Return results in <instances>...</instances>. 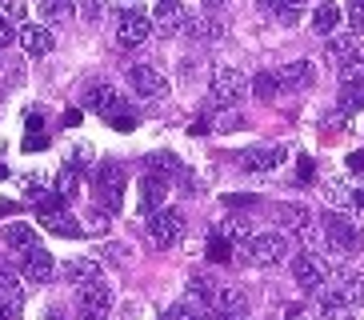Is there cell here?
Segmentation results:
<instances>
[{"label": "cell", "instance_id": "cell-1", "mask_svg": "<svg viewBox=\"0 0 364 320\" xmlns=\"http://www.w3.org/2000/svg\"><path fill=\"white\" fill-rule=\"evenodd\" d=\"M245 256H248V265H260V268H277L284 265L292 256V245H289V236L284 233H260L252 236L245 245Z\"/></svg>", "mask_w": 364, "mask_h": 320}, {"label": "cell", "instance_id": "cell-2", "mask_svg": "<svg viewBox=\"0 0 364 320\" xmlns=\"http://www.w3.org/2000/svg\"><path fill=\"white\" fill-rule=\"evenodd\" d=\"M248 88V76L232 64H220L213 73V88H208V108H232Z\"/></svg>", "mask_w": 364, "mask_h": 320}, {"label": "cell", "instance_id": "cell-3", "mask_svg": "<svg viewBox=\"0 0 364 320\" xmlns=\"http://www.w3.org/2000/svg\"><path fill=\"white\" fill-rule=\"evenodd\" d=\"M292 280H296L304 292H321L324 284L332 280V272H328V260H324L316 248H309V252H300V256H292Z\"/></svg>", "mask_w": 364, "mask_h": 320}, {"label": "cell", "instance_id": "cell-4", "mask_svg": "<svg viewBox=\"0 0 364 320\" xmlns=\"http://www.w3.org/2000/svg\"><path fill=\"white\" fill-rule=\"evenodd\" d=\"M36 220H41L53 236H85L80 220H76V216H68L65 201H60L56 192H53V196H44V201L36 204Z\"/></svg>", "mask_w": 364, "mask_h": 320}, {"label": "cell", "instance_id": "cell-5", "mask_svg": "<svg viewBox=\"0 0 364 320\" xmlns=\"http://www.w3.org/2000/svg\"><path fill=\"white\" fill-rule=\"evenodd\" d=\"M124 188H129L124 169H120L117 160H100L97 164V192H100V204H105L108 213H117L120 204H124Z\"/></svg>", "mask_w": 364, "mask_h": 320}, {"label": "cell", "instance_id": "cell-6", "mask_svg": "<svg viewBox=\"0 0 364 320\" xmlns=\"http://www.w3.org/2000/svg\"><path fill=\"white\" fill-rule=\"evenodd\" d=\"M76 309L85 320H105L108 309H112V288L105 280H88V284L76 288Z\"/></svg>", "mask_w": 364, "mask_h": 320}, {"label": "cell", "instance_id": "cell-7", "mask_svg": "<svg viewBox=\"0 0 364 320\" xmlns=\"http://www.w3.org/2000/svg\"><path fill=\"white\" fill-rule=\"evenodd\" d=\"M321 233L328 236V240H336L341 248H348V252H356L364 240V228L353 220V216H344V213H324L321 216Z\"/></svg>", "mask_w": 364, "mask_h": 320}, {"label": "cell", "instance_id": "cell-8", "mask_svg": "<svg viewBox=\"0 0 364 320\" xmlns=\"http://www.w3.org/2000/svg\"><path fill=\"white\" fill-rule=\"evenodd\" d=\"M149 236H152L156 248H172L184 236V216L176 213V208H156V213L149 216Z\"/></svg>", "mask_w": 364, "mask_h": 320}, {"label": "cell", "instance_id": "cell-9", "mask_svg": "<svg viewBox=\"0 0 364 320\" xmlns=\"http://www.w3.org/2000/svg\"><path fill=\"white\" fill-rule=\"evenodd\" d=\"M129 85H132V92L144 96V100H164V96H168V80H164L161 68H152V64H132Z\"/></svg>", "mask_w": 364, "mask_h": 320}, {"label": "cell", "instance_id": "cell-10", "mask_svg": "<svg viewBox=\"0 0 364 320\" xmlns=\"http://www.w3.org/2000/svg\"><path fill=\"white\" fill-rule=\"evenodd\" d=\"M149 32H152V21L140 9L120 12V21H117V44L120 48H136V44H144L149 41Z\"/></svg>", "mask_w": 364, "mask_h": 320}, {"label": "cell", "instance_id": "cell-11", "mask_svg": "<svg viewBox=\"0 0 364 320\" xmlns=\"http://www.w3.org/2000/svg\"><path fill=\"white\" fill-rule=\"evenodd\" d=\"M21 256H24V265H21L24 280H33V284H48V280L56 277V260H53V252H44L41 245L28 248V252H21Z\"/></svg>", "mask_w": 364, "mask_h": 320}, {"label": "cell", "instance_id": "cell-12", "mask_svg": "<svg viewBox=\"0 0 364 320\" xmlns=\"http://www.w3.org/2000/svg\"><path fill=\"white\" fill-rule=\"evenodd\" d=\"M248 312V292L240 284H220L213 300V316H245Z\"/></svg>", "mask_w": 364, "mask_h": 320}, {"label": "cell", "instance_id": "cell-13", "mask_svg": "<svg viewBox=\"0 0 364 320\" xmlns=\"http://www.w3.org/2000/svg\"><path fill=\"white\" fill-rule=\"evenodd\" d=\"M60 280H68V284H88V280H100V260L97 256H73V260H65V268H60Z\"/></svg>", "mask_w": 364, "mask_h": 320}, {"label": "cell", "instance_id": "cell-14", "mask_svg": "<svg viewBox=\"0 0 364 320\" xmlns=\"http://www.w3.org/2000/svg\"><path fill=\"white\" fill-rule=\"evenodd\" d=\"M164 196H168V181L156 176V172H149V176L140 181V213L152 216L156 208H164Z\"/></svg>", "mask_w": 364, "mask_h": 320}, {"label": "cell", "instance_id": "cell-15", "mask_svg": "<svg viewBox=\"0 0 364 320\" xmlns=\"http://www.w3.org/2000/svg\"><path fill=\"white\" fill-rule=\"evenodd\" d=\"M21 44L28 56H48L56 48V36L48 32V24H24L21 28Z\"/></svg>", "mask_w": 364, "mask_h": 320}, {"label": "cell", "instance_id": "cell-16", "mask_svg": "<svg viewBox=\"0 0 364 320\" xmlns=\"http://www.w3.org/2000/svg\"><path fill=\"white\" fill-rule=\"evenodd\" d=\"M332 292H336V297L344 300V304H364V272H348V268H344V272H336V280H332Z\"/></svg>", "mask_w": 364, "mask_h": 320}, {"label": "cell", "instance_id": "cell-17", "mask_svg": "<svg viewBox=\"0 0 364 320\" xmlns=\"http://www.w3.org/2000/svg\"><path fill=\"white\" fill-rule=\"evenodd\" d=\"M120 105H124V96L112 85H97V88H88V96H85V108H92L97 117H112Z\"/></svg>", "mask_w": 364, "mask_h": 320}, {"label": "cell", "instance_id": "cell-18", "mask_svg": "<svg viewBox=\"0 0 364 320\" xmlns=\"http://www.w3.org/2000/svg\"><path fill=\"white\" fill-rule=\"evenodd\" d=\"M184 28H188V36L216 41V36H225L228 21H225V16H216V12H200V16H188V21H184Z\"/></svg>", "mask_w": 364, "mask_h": 320}, {"label": "cell", "instance_id": "cell-19", "mask_svg": "<svg viewBox=\"0 0 364 320\" xmlns=\"http://www.w3.org/2000/svg\"><path fill=\"white\" fill-rule=\"evenodd\" d=\"M184 21H188V12H184L181 0H156V28H161L164 36L181 32Z\"/></svg>", "mask_w": 364, "mask_h": 320}, {"label": "cell", "instance_id": "cell-20", "mask_svg": "<svg viewBox=\"0 0 364 320\" xmlns=\"http://www.w3.org/2000/svg\"><path fill=\"white\" fill-rule=\"evenodd\" d=\"M280 160H289L284 149H252L240 156V169L245 172H272V169H280Z\"/></svg>", "mask_w": 364, "mask_h": 320}, {"label": "cell", "instance_id": "cell-21", "mask_svg": "<svg viewBox=\"0 0 364 320\" xmlns=\"http://www.w3.org/2000/svg\"><path fill=\"white\" fill-rule=\"evenodd\" d=\"M312 297L321 300V320H356V312H353V304H344L336 292H332L328 284L321 288V292H312Z\"/></svg>", "mask_w": 364, "mask_h": 320}, {"label": "cell", "instance_id": "cell-22", "mask_svg": "<svg viewBox=\"0 0 364 320\" xmlns=\"http://www.w3.org/2000/svg\"><path fill=\"white\" fill-rule=\"evenodd\" d=\"M4 245L12 248V252H28V248H36V228L33 224H24V220H12L4 224Z\"/></svg>", "mask_w": 364, "mask_h": 320}, {"label": "cell", "instance_id": "cell-23", "mask_svg": "<svg viewBox=\"0 0 364 320\" xmlns=\"http://www.w3.org/2000/svg\"><path fill=\"white\" fill-rule=\"evenodd\" d=\"M316 80V64L312 60H292L280 68V85L284 88H309Z\"/></svg>", "mask_w": 364, "mask_h": 320}, {"label": "cell", "instance_id": "cell-24", "mask_svg": "<svg viewBox=\"0 0 364 320\" xmlns=\"http://www.w3.org/2000/svg\"><path fill=\"white\" fill-rule=\"evenodd\" d=\"M277 224H284L289 233H304V228H312V213L304 208V204H280Z\"/></svg>", "mask_w": 364, "mask_h": 320}, {"label": "cell", "instance_id": "cell-25", "mask_svg": "<svg viewBox=\"0 0 364 320\" xmlns=\"http://www.w3.org/2000/svg\"><path fill=\"white\" fill-rule=\"evenodd\" d=\"M208 316H213V309H208V304H200L196 297H184L181 304H172L164 320H208Z\"/></svg>", "mask_w": 364, "mask_h": 320}, {"label": "cell", "instance_id": "cell-26", "mask_svg": "<svg viewBox=\"0 0 364 320\" xmlns=\"http://www.w3.org/2000/svg\"><path fill=\"white\" fill-rule=\"evenodd\" d=\"M336 24H341V9H336L332 0H321V9L312 12V28L321 32V36H332Z\"/></svg>", "mask_w": 364, "mask_h": 320}, {"label": "cell", "instance_id": "cell-27", "mask_svg": "<svg viewBox=\"0 0 364 320\" xmlns=\"http://www.w3.org/2000/svg\"><path fill=\"white\" fill-rule=\"evenodd\" d=\"M73 12H76V0H41L44 24H65L73 21Z\"/></svg>", "mask_w": 364, "mask_h": 320}, {"label": "cell", "instance_id": "cell-28", "mask_svg": "<svg viewBox=\"0 0 364 320\" xmlns=\"http://www.w3.org/2000/svg\"><path fill=\"white\" fill-rule=\"evenodd\" d=\"M208 260L213 265H228L232 260V240L225 236V228H213V236H208Z\"/></svg>", "mask_w": 364, "mask_h": 320}, {"label": "cell", "instance_id": "cell-29", "mask_svg": "<svg viewBox=\"0 0 364 320\" xmlns=\"http://www.w3.org/2000/svg\"><path fill=\"white\" fill-rule=\"evenodd\" d=\"M280 88H284L280 85V73H257L252 76V92H257L260 100H277Z\"/></svg>", "mask_w": 364, "mask_h": 320}, {"label": "cell", "instance_id": "cell-30", "mask_svg": "<svg viewBox=\"0 0 364 320\" xmlns=\"http://www.w3.org/2000/svg\"><path fill=\"white\" fill-rule=\"evenodd\" d=\"M149 172H156V176L168 181V176H184V164L172 152H161V156H149Z\"/></svg>", "mask_w": 364, "mask_h": 320}, {"label": "cell", "instance_id": "cell-31", "mask_svg": "<svg viewBox=\"0 0 364 320\" xmlns=\"http://www.w3.org/2000/svg\"><path fill=\"white\" fill-rule=\"evenodd\" d=\"M216 292H220V284H216L213 277H193V284H188V297H196L200 300V304H208V309H213V300H216Z\"/></svg>", "mask_w": 364, "mask_h": 320}, {"label": "cell", "instance_id": "cell-32", "mask_svg": "<svg viewBox=\"0 0 364 320\" xmlns=\"http://www.w3.org/2000/svg\"><path fill=\"white\" fill-rule=\"evenodd\" d=\"M0 300L4 304H24V288H21V277H12V272H0Z\"/></svg>", "mask_w": 364, "mask_h": 320}, {"label": "cell", "instance_id": "cell-33", "mask_svg": "<svg viewBox=\"0 0 364 320\" xmlns=\"http://www.w3.org/2000/svg\"><path fill=\"white\" fill-rule=\"evenodd\" d=\"M324 201L336 204V208H353V184H344V181H328V184H324Z\"/></svg>", "mask_w": 364, "mask_h": 320}, {"label": "cell", "instance_id": "cell-34", "mask_svg": "<svg viewBox=\"0 0 364 320\" xmlns=\"http://www.w3.org/2000/svg\"><path fill=\"white\" fill-rule=\"evenodd\" d=\"M105 120L117 128V132H132V128H136V112H129V105H120L117 112H112V117H105Z\"/></svg>", "mask_w": 364, "mask_h": 320}, {"label": "cell", "instance_id": "cell-35", "mask_svg": "<svg viewBox=\"0 0 364 320\" xmlns=\"http://www.w3.org/2000/svg\"><path fill=\"white\" fill-rule=\"evenodd\" d=\"M56 196H60L65 204L76 196V169H65V172H60V181H56Z\"/></svg>", "mask_w": 364, "mask_h": 320}, {"label": "cell", "instance_id": "cell-36", "mask_svg": "<svg viewBox=\"0 0 364 320\" xmlns=\"http://www.w3.org/2000/svg\"><path fill=\"white\" fill-rule=\"evenodd\" d=\"M228 240H252V228H248V220L245 216H232V220H228Z\"/></svg>", "mask_w": 364, "mask_h": 320}, {"label": "cell", "instance_id": "cell-37", "mask_svg": "<svg viewBox=\"0 0 364 320\" xmlns=\"http://www.w3.org/2000/svg\"><path fill=\"white\" fill-rule=\"evenodd\" d=\"M124 256H129L124 245H105L100 248V265H124Z\"/></svg>", "mask_w": 364, "mask_h": 320}, {"label": "cell", "instance_id": "cell-38", "mask_svg": "<svg viewBox=\"0 0 364 320\" xmlns=\"http://www.w3.org/2000/svg\"><path fill=\"white\" fill-rule=\"evenodd\" d=\"M21 149L24 152H44L48 149V137H44V132H28V137L21 140Z\"/></svg>", "mask_w": 364, "mask_h": 320}, {"label": "cell", "instance_id": "cell-39", "mask_svg": "<svg viewBox=\"0 0 364 320\" xmlns=\"http://www.w3.org/2000/svg\"><path fill=\"white\" fill-rule=\"evenodd\" d=\"M0 16H9V21H21V16H24V0H0Z\"/></svg>", "mask_w": 364, "mask_h": 320}, {"label": "cell", "instance_id": "cell-40", "mask_svg": "<svg viewBox=\"0 0 364 320\" xmlns=\"http://www.w3.org/2000/svg\"><path fill=\"white\" fill-rule=\"evenodd\" d=\"M88 224H92V228H97V233H108V208L105 204H92V213H88Z\"/></svg>", "mask_w": 364, "mask_h": 320}, {"label": "cell", "instance_id": "cell-41", "mask_svg": "<svg viewBox=\"0 0 364 320\" xmlns=\"http://www.w3.org/2000/svg\"><path fill=\"white\" fill-rule=\"evenodd\" d=\"M12 41H21V32L12 28V21H9V16H0V48H9Z\"/></svg>", "mask_w": 364, "mask_h": 320}, {"label": "cell", "instance_id": "cell-42", "mask_svg": "<svg viewBox=\"0 0 364 320\" xmlns=\"http://www.w3.org/2000/svg\"><path fill=\"white\" fill-rule=\"evenodd\" d=\"M260 9L268 12H280V9H304V0H257Z\"/></svg>", "mask_w": 364, "mask_h": 320}, {"label": "cell", "instance_id": "cell-43", "mask_svg": "<svg viewBox=\"0 0 364 320\" xmlns=\"http://www.w3.org/2000/svg\"><path fill=\"white\" fill-rule=\"evenodd\" d=\"M100 12H105L100 0H85V4H80V16H85V21H100Z\"/></svg>", "mask_w": 364, "mask_h": 320}, {"label": "cell", "instance_id": "cell-44", "mask_svg": "<svg viewBox=\"0 0 364 320\" xmlns=\"http://www.w3.org/2000/svg\"><path fill=\"white\" fill-rule=\"evenodd\" d=\"M296 176H300V184H312V176H316V169H312V160H309V156H300V164H296Z\"/></svg>", "mask_w": 364, "mask_h": 320}, {"label": "cell", "instance_id": "cell-45", "mask_svg": "<svg viewBox=\"0 0 364 320\" xmlns=\"http://www.w3.org/2000/svg\"><path fill=\"white\" fill-rule=\"evenodd\" d=\"M277 21L284 24V28H296V24H300V9H280Z\"/></svg>", "mask_w": 364, "mask_h": 320}, {"label": "cell", "instance_id": "cell-46", "mask_svg": "<svg viewBox=\"0 0 364 320\" xmlns=\"http://www.w3.org/2000/svg\"><path fill=\"white\" fill-rule=\"evenodd\" d=\"M188 132H193V137H204V132H213V120H208V117H196Z\"/></svg>", "mask_w": 364, "mask_h": 320}, {"label": "cell", "instance_id": "cell-47", "mask_svg": "<svg viewBox=\"0 0 364 320\" xmlns=\"http://www.w3.org/2000/svg\"><path fill=\"white\" fill-rule=\"evenodd\" d=\"M0 320H21V309H16V304H4V300H0Z\"/></svg>", "mask_w": 364, "mask_h": 320}, {"label": "cell", "instance_id": "cell-48", "mask_svg": "<svg viewBox=\"0 0 364 320\" xmlns=\"http://www.w3.org/2000/svg\"><path fill=\"white\" fill-rule=\"evenodd\" d=\"M257 196H225V204H232V208H245V204H252Z\"/></svg>", "mask_w": 364, "mask_h": 320}, {"label": "cell", "instance_id": "cell-49", "mask_svg": "<svg viewBox=\"0 0 364 320\" xmlns=\"http://www.w3.org/2000/svg\"><path fill=\"white\" fill-rule=\"evenodd\" d=\"M348 169H353V172H364V152H353V156H348Z\"/></svg>", "mask_w": 364, "mask_h": 320}, {"label": "cell", "instance_id": "cell-50", "mask_svg": "<svg viewBox=\"0 0 364 320\" xmlns=\"http://www.w3.org/2000/svg\"><path fill=\"white\" fill-rule=\"evenodd\" d=\"M353 204L364 213V184H353Z\"/></svg>", "mask_w": 364, "mask_h": 320}, {"label": "cell", "instance_id": "cell-51", "mask_svg": "<svg viewBox=\"0 0 364 320\" xmlns=\"http://www.w3.org/2000/svg\"><path fill=\"white\" fill-rule=\"evenodd\" d=\"M65 124H68V128L80 124V112H76V108H68V112H65Z\"/></svg>", "mask_w": 364, "mask_h": 320}, {"label": "cell", "instance_id": "cell-52", "mask_svg": "<svg viewBox=\"0 0 364 320\" xmlns=\"http://www.w3.org/2000/svg\"><path fill=\"white\" fill-rule=\"evenodd\" d=\"M48 320H68V316H65L60 309H48Z\"/></svg>", "mask_w": 364, "mask_h": 320}, {"label": "cell", "instance_id": "cell-53", "mask_svg": "<svg viewBox=\"0 0 364 320\" xmlns=\"http://www.w3.org/2000/svg\"><path fill=\"white\" fill-rule=\"evenodd\" d=\"M4 176H9V169H4V164H0V181H4Z\"/></svg>", "mask_w": 364, "mask_h": 320}, {"label": "cell", "instance_id": "cell-54", "mask_svg": "<svg viewBox=\"0 0 364 320\" xmlns=\"http://www.w3.org/2000/svg\"><path fill=\"white\" fill-rule=\"evenodd\" d=\"M208 4H213V9H220V4H225V0H208Z\"/></svg>", "mask_w": 364, "mask_h": 320}, {"label": "cell", "instance_id": "cell-55", "mask_svg": "<svg viewBox=\"0 0 364 320\" xmlns=\"http://www.w3.org/2000/svg\"><path fill=\"white\" fill-rule=\"evenodd\" d=\"M216 320H245V316H216Z\"/></svg>", "mask_w": 364, "mask_h": 320}, {"label": "cell", "instance_id": "cell-56", "mask_svg": "<svg viewBox=\"0 0 364 320\" xmlns=\"http://www.w3.org/2000/svg\"><path fill=\"white\" fill-rule=\"evenodd\" d=\"M80 320H85V316H80Z\"/></svg>", "mask_w": 364, "mask_h": 320}]
</instances>
